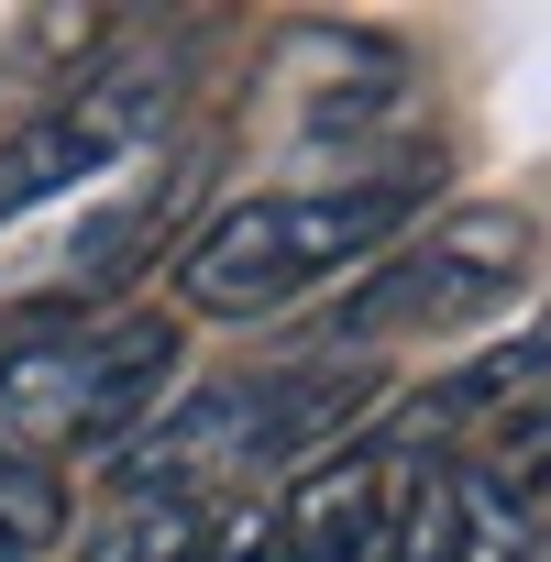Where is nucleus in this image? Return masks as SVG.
I'll return each mask as SVG.
<instances>
[{"label": "nucleus", "mask_w": 551, "mask_h": 562, "mask_svg": "<svg viewBox=\"0 0 551 562\" xmlns=\"http://www.w3.org/2000/svg\"><path fill=\"white\" fill-rule=\"evenodd\" d=\"M364 397H375V375H232V386H199L177 419H144L111 452V474L133 507H199L210 518L243 474L331 441Z\"/></svg>", "instance_id": "nucleus-3"}, {"label": "nucleus", "mask_w": 551, "mask_h": 562, "mask_svg": "<svg viewBox=\"0 0 551 562\" xmlns=\"http://www.w3.org/2000/svg\"><path fill=\"white\" fill-rule=\"evenodd\" d=\"M210 551H221V529L199 507H122L78 562H210Z\"/></svg>", "instance_id": "nucleus-8"}, {"label": "nucleus", "mask_w": 551, "mask_h": 562, "mask_svg": "<svg viewBox=\"0 0 551 562\" xmlns=\"http://www.w3.org/2000/svg\"><path fill=\"white\" fill-rule=\"evenodd\" d=\"M430 463H441V452H419V441H397V430L331 441L288 496H276V562H397Z\"/></svg>", "instance_id": "nucleus-6"}, {"label": "nucleus", "mask_w": 551, "mask_h": 562, "mask_svg": "<svg viewBox=\"0 0 551 562\" xmlns=\"http://www.w3.org/2000/svg\"><path fill=\"white\" fill-rule=\"evenodd\" d=\"M540 529H551V496L474 441V452H441L430 463L397 562H540Z\"/></svg>", "instance_id": "nucleus-7"}, {"label": "nucleus", "mask_w": 551, "mask_h": 562, "mask_svg": "<svg viewBox=\"0 0 551 562\" xmlns=\"http://www.w3.org/2000/svg\"><path fill=\"white\" fill-rule=\"evenodd\" d=\"M177 111V56H100L56 111H34L0 144V221H34L78 177H111L122 155H155Z\"/></svg>", "instance_id": "nucleus-4"}, {"label": "nucleus", "mask_w": 551, "mask_h": 562, "mask_svg": "<svg viewBox=\"0 0 551 562\" xmlns=\"http://www.w3.org/2000/svg\"><path fill=\"white\" fill-rule=\"evenodd\" d=\"M67 529V485L45 463H0V562H34Z\"/></svg>", "instance_id": "nucleus-9"}, {"label": "nucleus", "mask_w": 551, "mask_h": 562, "mask_svg": "<svg viewBox=\"0 0 551 562\" xmlns=\"http://www.w3.org/2000/svg\"><path fill=\"white\" fill-rule=\"evenodd\" d=\"M430 199V155L397 166V177H331V188H265V199H232L221 221L188 232L177 254V299L199 321H276L299 310L310 288L353 276L364 254H386Z\"/></svg>", "instance_id": "nucleus-1"}, {"label": "nucleus", "mask_w": 551, "mask_h": 562, "mask_svg": "<svg viewBox=\"0 0 551 562\" xmlns=\"http://www.w3.org/2000/svg\"><path fill=\"white\" fill-rule=\"evenodd\" d=\"M540 540H551V529H540Z\"/></svg>", "instance_id": "nucleus-10"}, {"label": "nucleus", "mask_w": 551, "mask_h": 562, "mask_svg": "<svg viewBox=\"0 0 551 562\" xmlns=\"http://www.w3.org/2000/svg\"><path fill=\"white\" fill-rule=\"evenodd\" d=\"M177 375V321L111 310V321H56L34 342H0V463H67V452H122Z\"/></svg>", "instance_id": "nucleus-2"}, {"label": "nucleus", "mask_w": 551, "mask_h": 562, "mask_svg": "<svg viewBox=\"0 0 551 562\" xmlns=\"http://www.w3.org/2000/svg\"><path fill=\"white\" fill-rule=\"evenodd\" d=\"M518 276H529V221H518V210H452V221H430L419 243H397V265L375 276V288L342 299L331 342H397V331L485 321Z\"/></svg>", "instance_id": "nucleus-5"}]
</instances>
